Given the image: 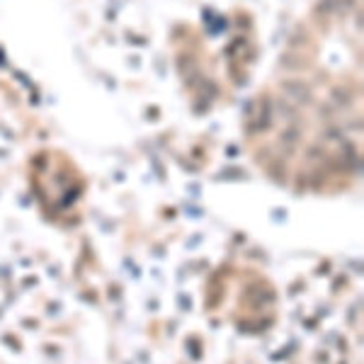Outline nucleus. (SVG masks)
Listing matches in <instances>:
<instances>
[]
</instances>
